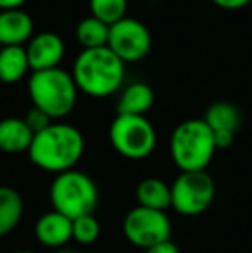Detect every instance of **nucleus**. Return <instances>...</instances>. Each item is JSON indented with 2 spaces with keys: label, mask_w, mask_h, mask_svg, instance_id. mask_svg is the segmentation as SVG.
<instances>
[{
  "label": "nucleus",
  "mask_w": 252,
  "mask_h": 253,
  "mask_svg": "<svg viewBox=\"0 0 252 253\" xmlns=\"http://www.w3.org/2000/svg\"><path fill=\"white\" fill-rule=\"evenodd\" d=\"M85 152V138L78 127L52 123L47 129L35 134L28 150L30 160L42 170L61 174L71 170Z\"/></svg>",
  "instance_id": "1"
},
{
  "label": "nucleus",
  "mask_w": 252,
  "mask_h": 253,
  "mask_svg": "<svg viewBox=\"0 0 252 253\" xmlns=\"http://www.w3.org/2000/svg\"><path fill=\"white\" fill-rule=\"evenodd\" d=\"M73 80L78 90L95 98L118 91L125 80V62L109 47L83 48L73 66Z\"/></svg>",
  "instance_id": "2"
},
{
  "label": "nucleus",
  "mask_w": 252,
  "mask_h": 253,
  "mask_svg": "<svg viewBox=\"0 0 252 253\" xmlns=\"http://www.w3.org/2000/svg\"><path fill=\"white\" fill-rule=\"evenodd\" d=\"M214 134L204 119H189L175 127L169 152L180 172L205 170L216 153Z\"/></svg>",
  "instance_id": "3"
},
{
  "label": "nucleus",
  "mask_w": 252,
  "mask_h": 253,
  "mask_svg": "<svg viewBox=\"0 0 252 253\" xmlns=\"http://www.w3.org/2000/svg\"><path fill=\"white\" fill-rule=\"evenodd\" d=\"M28 91L33 107L50 119H62L76 105L78 86L73 76L61 67L35 71L28 81Z\"/></svg>",
  "instance_id": "4"
},
{
  "label": "nucleus",
  "mask_w": 252,
  "mask_h": 253,
  "mask_svg": "<svg viewBox=\"0 0 252 253\" xmlns=\"http://www.w3.org/2000/svg\"><path fill=\"white\" fill-rule=\"evenodd\" d=\"M99 188L88 174L81 170H66L54 177L50 186V203L55 212L71 220L90 215L99 205Z\"/></svg>",
  "instance_id": "5"
},
{
  "label": "nucleus",
  "mask_w": 252,
  "mask_h": 253,
  "mask_svg": "<svg viewBox=\"0 0 252 253\" xmlns=\"http://www.w3.org/2000/svg\"><path fill=\"white\" fill-rule=\"evenodd\" d=\"M109 140L114 150L130 160L147 159L157 145V134L145 116L118 114L109 127Z\"/></svg>",
  "instance_id": "6"
},
{
  "label": "nucleus",
  "mask_w": 252,
  "mask_h": 253,
  "mask_svg": "<svg viewBox=\"0 0 252 253\" xmlns=\"http://www.w3.org/2000/svg\"><path fill=\"white\" fill-rule=\"evenodd\" d=\"M214 197L216 184L207 170L180 172L171 184V207L180 215H201L209 210Z\"/></svg>",
  "instance_id": "7"
},
{
  "label": "nucleus",
  "mask_w": 252,
  "mask_h": 253,
  "mask_svg": "<svg viewBox=\"0 0 252 253\" xmlns=\"http://www.w3.org/2000/svg\"><path fill=\"white\" fill-rule=\"evenodd\" d=\"M123 233L131 245L149 250L154 245L171 240V220L166 212L137 205L126 213Z\"/></svg>",
  "instance_id": "8"
},
{
  "label": "nucleus",
  "mask_w": 252,
  "mask_h": 253,
  "mask_svg": "<svg viewBox=\"0 0 252 253\" xmlns=\"http://www.w3.org/2000/svg\"><path fill=\"white\" fill-rule=\"evenodd\" d=\"M152 38L147 26L133 17H123L116 24L109 26L107 47L123 62H137L144 59L151 50Z\"/></svg>",
  "instance_id": "9"
},
{
  "label": "nucleus",
  "mask_w": 252,
  "mask_h": 253,
  "mask_svg": "<svg viewBox=\"0 0 252 253\" xmlns=\"http://www.w3.org/2000/svg\"><path fill=\"white\" fill-rule=\"evenodd\" d=\"M30 69L35 71H47L59 67V62L64 57V42L59 35L52 31H45L30 40L26 48Z\"/></svg>",
  "instance_id": "10"
},
{
  "label": "nucleus",
  "mask_w": 252,
  "mask_h": 253,
  "mask_svg": "<svg viewBox=\"0 0 252 253\" xmlns=\"http://www.w3.org/2000/svg\"><path fill=\"white\" fill-rule=\"evenodd\" d=\"M35 238L47 248H62L73 240V220L55 210L44 213L35 224Z\"/></svg>",
  "instance_id": "11"
},
{
  "label": "nucleus",
  "mask_w": 252,
  "mask_h": 253,
  "mask_svg": "<svg viewBox=\"0 0 252 253\" xmlns=\"http://www.w3.org/2000/svg\"><path fill=\"white\" fill-rule=\"evenodd\" d=\"M33 35V19L21 9L0 12V47L23 45Z\"/></svg>",
  "instance_id": "12"
},
{
  "label": "nucleus",
  "mask_w": 252,
  "mask_h": 253,
  "mask_svg": "<svg viewBox=\"0 0 252 253\" xmlns=\"http://www.w3.org/2000/svg\"><path fill=\"white\" fill-rule=\"evenodd\" d=\"M35 134L24 119L7 117L0 121V150L5 153L28 152Z\"/></svg>",
  "instance_id": "13"
},
{
  "label": "nucleus",
  "mask_w": 252,
  "mask_h": 253,
  "mask_svg": "<svg viewBox=\"0 0 252 253\" xmlns=\"http://www.w3.org/2000/svg\"><path fill=\"white\" fill-rule=\"evenodd\" d=\"M135 197L138 207L166 212L171 207V186L159 177H145L138 183Z\"/></svg>",
  "instance_id": "14"
},
{
  "label": "nucleus",
  "mask_w": 252,
  "mask_h": 253,
  "mask_svg": "<svg viewBox=\"0 0 252 253\" xmlns=\"http://www.w3.org/2000/svg\"><path fill=\"white\" fill-rule=\"evenodd\" d=\"M24 202L17 190L0 186V240L12 233L23 219Z\"/></svg>",
  "instance_id": "15"
},
{
  "label": "nucleus",
  "mask_w": 252,
  "mask_h": 253,
  "mask_svg": "<svg viewBox=\"0 0 252 253\" xmlns=\"http://www.w3.org/2000/svg\"><path fill=\"white\" fill-rule=\"evenodd\" d=\"M28 69H30V60L23 45L0 48V81L2 83H17L26 76Z\"/></svg>",
  "instance_id": "16"
},
{
  "label": "nucleus",
  "mask_w": 252,
  "mask_h": 253,
  "mask_svg": "<svg viewBox=\"0 0 252 253\" xmlns=\"http://www.w3.org/2000/svg\"><path fill=\"white\" fill-rule=\"evenodd\" d=\"M154 105V90L145 83H133L123 91L118 103V114L144 116Z\"/></svg>",
  "instance_id": "17"
},
{
  "label": "nucleus",
  "mask_w": 252,
  "mask_h": 253,
  "mask_svg": "<svg viewBox=\"0 0 252 253\" xmlns=\"http://www.w3.org/2000/svg\"><path fill=\"white\" fill-rule=\"evenodd\" d=\"M204 121L212 133L216 131H230L237 133L240 126V112L235 105L228 102H216L205 110Z\"/></svg>",
  "instance_id": "18"
},
{
  "label": "nucleus",
  "mask_w": 252,
  "mask_h": 253,
  "mask_svg": "<svg viewBox=\"0 0 252 253\" xmlns=\"http://www.w3.org/2000/svg\"><path fill=\"white\" fill-rule=\"evenodd\" d=\"M76 38L83 48H101L107 47L109 26L95 17H85L76 26Z\"/></svg>",
  "instance_id": "19"
},
{
  "label": "nucleus",
  "mask_w": 252,
  "mask_h": 253,
  "mask_svg": "<svg viewBox=\"0 0 252 253\" xmlns=\"http://www.w3.org/2000/svg\"><path fill=\"white\" fill-rule=\"evenodd\" d=\"M128 0H90L92 17L102 21L107 26H112L123 17H126Z\"/></svg>",
  "instance_id": "20"
},
{
  "label": "nucleus",
  "mask_w": 252,
  "mask_h": 253,
  "mask_svg": "<svg viewBox=\"0 0 252 253\" xmlns=\"http://www.w3.org/2000/svg\"><path fill=\"white\" fill-rule=\"evenodd\" d=\"M101 236V222L99 219L90 215H81L73 220V240L80 245H94Z\"/></svg>",
  "instance_id": "21"
},
{
  "label": "nucleus",
  "mask_w": 252,
  "mask_h": 253,
  "mask_svg": "<svg viewBox=\"0 0 252 253\" xmlns=\"http://www.w3.org/2000/svg\"><path fill=\"white\" fill-rule=\"evenodd\" d=\"M24 123L28 124V127H30L31 131H33V134H37V133H40V131L47 129V127L52 124V119L45 112H42L40 109L31 107V109L26 112V116H24Z\"/></svg>",
  "instance_id": "22"
},
{
  "label": "nucleus",
  "mask_w": 252,
  "mask_h": 253,
  "mask_svg": "<svg viewBox=\"0 0 252 253\" xmlns=\"http://www.w3.org/2000/svg\"><path fill=\"white\" fill-rule=\"evenodd\" d=\"M212 134H214L216 148H228L235 141V133H230V131H216Z\"/></svg>",
  "instance_id": "23"
},
{
  "label": "nucleus",
  "mask_w": 252,
  "mask_h": 253,
  "mask_svg": "<svg viewBox=\"0 0 252 253\" xmlns=\"http://www.w3.org/2000/svg\"><path fill=\"white\" fill-rule=\"evenodd\" d=\"M145 253H180V248L176 247L171 240H168V241H162V243H159V245H154L152 248L145 250Z\"/></svg>",
  "instance_id": "24"
},
{
  "label": "nucleus",
  "mask_w": 252,
  "mask_h": 253,
  "mask_svg": "<svg viewBox=\"0 0 252 253\" xmlns=\"http://www.w3.org/2000/svg\"><path fill=\"white\" fill-rule=\"evenodd\" d=\"M218 7H223V9H228V10H235L240 9V7H246L251 0H212Z\"/></svg>",
  "instance_id": "25"
},
{
  "label": "nucleus",
  "mask_w": 252,
  "mask_h": 253,
  "mask_svg": "<svg viewBox=\"0 0 252 253\" xmlns=\"http://www.w3.org/2000/svg\"><path fill=\"white\" fill-rule=\"evenodd\" d=\"M26 0H0V9L10 10V9H19Z\"/></svg>",
  "instance_id": "26"
},
{
  "label": "nucleus",
  "mask_w": 252,
  "mask_h": 253,
  "mask_svg": "<svg viewBox=\"0 0 252 253\" xmlns=\"http://www.w3.org/2000/svg\"><path fill=\"white\" fill-rule=\"evenodd\" d=\"M55 253H76V252H71V250H59V252H55Z\"/></svg>",
  "instance_id": "27"
},
{
  "label": "nucleus",
  "mask_w": 252,
  "mask_h": 253,
  "mask_svg": "<svg viewBox=\"0 0 252 253\" xmlns=\"http://www.w3.org/2000/svg\"><path fill=\"white\" fill-rule=\"evenodd\" d=\"M14 253H35V252H30V250H19V252H14Z\"/></svg>",
  "instance_id": "28"
},
{
  "label": "nucleus",
  "mask_w": 252,
  "mask_h": 253,
  "mask_svg": "<svg viewBox=\"0 0 252 253\" xmlns=\"http://www.w3.org/2000/svg\"><path fill=\"white\" fill-rule=\"evenodd\" d=\"M0 48H2V47H0Z\"/></svg>",
  "instance_id": "29"
}]
</instances>
